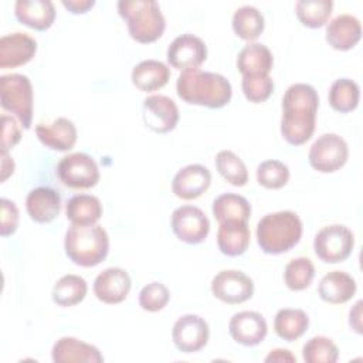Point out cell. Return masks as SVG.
Wrapping results in <instances>:
<instances>
[{
	"label": "cell",
	"mask_w": 363,
	"mask_h": 363,
	"mask_svg": "<svg viewBox=\"0 0 363 363\" xmlns=\"http://www.w3.org/2000/svg\"><path fill=\"white\" fill-rule=\"evenodd\" d=\"M362 303H363L362 301H357L349 312V325L359 335H362L363 332L362 330Z\"/></svg>",
	"instance_id": "obj_44"
},
{
	"label": "cell",
	"mask_w": 363,
	"mask_h": 363,
	"mask_svg": "<svg viewBox=\"0 0 363 363\" xmlns=\"http://www.w3.org/2000/svg\"><path fill=\"white\" fill-rule=\"evenodd\" d=\"M267 363L271 362H296V357L288 350V349H274L268 353V356L264 359Z\"/></svg>",
	"instance_id": "obj_45"
},
{
	"label": "cell",
	"mask_w": 363,
	"mask_h": 363,
	"mask_svg": "<svg viewBox=\"0 0 363 363\" xmlns=\"http://www.w3.org/2000/svg\"><path fill=\"white\" fill-rule=\"evenodd\" d=\"M241 88L244 96L254 104H259L267 101L274 92V81L269 74L259 75H244L241 81Z\"/></svg>",
	"instance_id": "obj_39"
},
{
	"label": "cell",
	"mask_w": 363,
	"mask_h": 363,
	"mask_svg": "<svg viewBox=\"0 0 363 363\" xmlns=\"http://www.w3.org/2000/svg\"><path fill=\"white\" fill-rule=\"evenodd\" d=\"M302 357L306 363H335L339 359V349L326 336H313L302 347Z\"/></svg>",
	"instance_id": "obj_37"
},
{
	"label": "cell",
	"mask_w": 363,
	"mask_h": 363,
	"mask_svg": "<svg viewBox=\"0 0 363 363\" xmlns=\"http://www.w3.org/2000/svg\"><path fill=\"white\" fill-rule=\"evenodd\" d=\"M176 91L184 102L210 109L225 106L233 95L231 84L225 77L199 68L182 71L176 81Z\"/></svg>",
	"instance_id": "obj_2"
},
{
	"label": "cell",
	"mask_w": 363,
	"mask_h": 363,
	"mask_svg": "<svg viewBox=\"0 0 363 363\" xmlns=\"http://www.w3.org/2000/svg\"><path fill=\"white\" fill-rule=\"evenodd\" d=\"M309 326V318L302 309L282 308L277 312L274 319L275 333L286 340L294 342L299 339Z\"/></svg>",
	"instance_id": "obj_30"
},
{
	"label": "cell",
	"mask_w": 363,
	"mask_h": 363,
	"mask_svg": "<svg viewBox=\"0 0 363 363\" xmlns=\"http://www.w3.org/2000/svg\"><path fill=\"white\" fill-rule=\"evenodd\" d=\"M354 247L353 233L343 224L320 228L313 240L316 257L326 264H337L350 257Z\"/></svg>",
	"instance_id": "obj_7"
},
{
	"label": "cell",
	"mask_w": 363,
	"mask_h": 363,
	"mask_svg": "<svg viewBox=\"0 0 363 363\" xmlns=\"http://www.w3.org/2000/svg\"><path fill=\"white\" fill-rule=\"evenodd\" d=\"M207 58L206 43L190 33L177 35L167 48V62L180 71L196 69Z\"/></svg>",
	"instance_id": "obj_13"
},
{
	"label": "cell",
	"mask_w": 363,
	"mask_h": 363,
	"mask_svg": "<svg viewBox=\"0 0 363 363\" xmlns=\"http://www.w3.org/2000/svg\"><path fill=\"white\" fill-rule=\"evenodd\" d=\"M274 57L269 48L261 43L247 44L237 55V69L244 75L269 74Z\"/></svg>",
	"instance_id": "obj_27"
},
{
	"label": "cell",
	"mask_w": 363,
	"mask_h": 363,
	"mask_svg": "<svg viewBox=\"0 0 363 363\" xmlns=\"http://www.w3.org/2000/svg\"><path fill=\"white\" fill-rule=\"evenodd\" d=\"M302 237V221L294 211L284 210L264 216L257 224V241L265 254L292 250Z\"/></svg>",
	"instance_id": "obj_3"
},
{
	"label": "cell",
	"mask_w": 363,
	"mask_h": 363,
	"mask_svg": "<svg viewBox=\"0 0 363 363\" xmlns=\"http://www.w3.org/2000/svg\"><path fill=\"white\" fill-rule=\"evenodd\" d=\"M88 292L86 281L75 274H68L61 277L52 286L51 298L58 306L68 308L84 301Z\"/></svg>",
	"instance_id": "obj_31"
},
{
	"label": "cell",
	"mask_w": 363,
	"mask_h": 363,
	"mask_svg": "<svg viewBox=\"0 0 363 363\" xmlns=\"http://www.w3.org/2000/svg\"><path fill=\"white\" fill-rule=\"evenodd\" d=\"M26 210L33 221L48 224L60 214V193L51 187H35L26 197Z\"/></svg>",
	"instance_id": "obj_20"
},
{
	"label": "cell",
	"mask_w": 363,
	"mask_h": 363,
	"mask_svg": "<svg viewBox=\"0 0 363 363\" xmlns=\"http://www.w3.org/2000/svg\"><path fill=\"white\" fill-rule=\"evenodd\" d=\"M315 277V267L312 261L306 257H298L291 259L285 265L284 281L291 291L306 289Z\"/></svg>",
	"instance_id": "obj_36"
},
{
	"label": "cell",
	"mask_w": 363,
	"mask_h": 363,
	"mask_svg": "<svg viewBox=\"0 0 363 363\" xmlns=\"http://www.w3.org/2000/svg\"><path fill=\"white\" fill-rule=\"evenodd\" d=\"M65 216L75 225L95 224L102 216V204L92 194H75L65 204Z\"/></svg>",
	"instance_id": "obj_28"
},
{
	"label": "cell",
	"mask_w": 363,
	"mask_h": 363,
	"mask_svg": "<svg viewBox=\"0 0 363 363\" xmlns=\"http://www.w3.org/2000/svg\"><path fill=\"white\" fill-rule=\"evenodd\" d=\"M14 172V162L13 157H10L7 153H1V182H6V179L13 174Z\"/></svg>",
	"instance_id": "obj_46"
},
{
	"label": "cell",
	"mask_w": 363,
	"mask_h": 363,
	"mask_svg": "<svg viewBox=\"0 0 363 363\" xmlns=\"http://www.w3.org/2000/svg\"><path fill=\"white\" fill-rule=\"evenodd\" d=\"M332 0H299L295 4L298 20L309 28L323 27L332 14Z\"/></svg>",
	"instance_id": "obj_34"
},
{
	"label": "cell",
	"mask_w": 363,
	"mask_h": 363,
	"mask_svg": "<svg viewBox=\"0 0 363 363\" xmlns=\"http://www.w3.org/2000/svg\"><path fill=\"white\" fill-rule=\"evenodd\" d=\"M289 180V169L284 162L269 159L264 160L257 167V182L269 190L284 187Z\"/></svg>",
	"instance_id": "obj_38"
},
{
	"label": "cell",
	"mask_w": 363,
	"mask_h": 363,
	"mask_svg": "<svg viewBox=\"0 0 363 363\" xmlns=\"http://www.w3.org/2000/svg\"><path fill=\"white\" fill-rule=\"evenodd\" d=\"M61 3L72 14H84L95 6L94 0H62Z\"/></svg>",
	"instance_id": "obj_43"
},
{
	"label": "cell",
	"mask_w": 363,
	"mask_h": 363,
	"mask_svg": "<svg viewBox=\"0 0 363 363\" xmlns=\"http://www.w3.org/2000/svg\"><path fill=\"white\" fill-rule=\"evenodd\" d=\"M35 135L45 147L58 152L71 150L77 142V128L72 121L64 116L57 118L51 125L38 123Z\"/></svg>",
	"instance_id": "obj_22"
},
{
	"label": "cell",
	"mask_w": 363,
	"mask_h": 363,
	"mask_svg": "<svg viewBox=\"0 0 363 363\" xmlns=\"http://www.w3.org/2000/svg\"><path fill=\"white\" fill-rule=\"evenodd\" d=\"M21 139L20 128L14 118L9 115L1 116V153H9Z\"/></svg>",
	"instance_id": "obj_42"
},
{
	"label": "cell",
	"mask_w": 363,
	"mask_h": 363,
	"mask_svg": "<svg viewBox=\"0 0 363 363\" xmlns=\"http://www.w3.org/2000/svg\"><path fill=\"white\" fill-rule=\"evenodd\" d=\"M362 37V26L357 17L352 14H339L326 26V41L337 51L353 48Z\"/></svg>",
	"instance_id": "obj_21"
},
{
	"label": "cell",
	"mask_w": 363,
	"mask_h": 363,
	"mask_svg": "<svg viewBox=\"0 0 363 363\" xmlns=\"http://www.w3.org/2000/svg\"><path fill=\"white\" fill-rule=\"evenodd\" d=\"M174 235L186 244H200L210 231V221L204 211L194 206H182L172 213L170 218Z\"/></svg>",
	"instance_id": "obj_10"
},
{
	"label": "cell",
	"mask_w": 363,
	"mask_h": 363,
	"mask_svg": "<svg viewBox=\"0 0 363 363\" xmlns=\"http://www.w3.org/2000/svg\"><path fill=\"white\" fill-rule=\"evenodd\" d=\"M230 336L242 346L259 345L268 332L267 320L255 311H241L231 316L228 322Z\"/></svg>",
	"instance_id": "obj_16"
},
{
	"label": "cell",
	"mask_w": 363,
	"mask_h": 363,
	"mask_svg": "<svg viewBox=\"0 0 363 363\" xmlns=\"http://www.w3.org/2000/svg\"><path fill=\"white\" fill-rule=\"evenodd\" d=\"M116 7L135 41L149 44L163 35L166 20L155 0H121Z\"/></svg>",
	"instance_id": "obj_5"
},
{
	"label": "cell",
	"mask_w": 363,
	"mask_h": 363,
	"mask_svg": "<svg viewBox=\"0 0 363 363\" xmlns=\"http://www.w3.org/2000/svg\"><path fill=\"white\" fill-rule=\"evenodd\" d=\"M37 52V41L27 33H11L0 38V68H16L27 64Z\"/></svg>",
	"instance_id": "obj_17"
},
{
	"label": "cell",
	"mask_w": 363,
	"mask_h": 363,
	"mask_svg": "<svg viewBox=\"0 0 363 363\" xmlns=\"http://www.w3.org/2000/svg\"><path fill=\"white\" fill-rule=\"evenodd\" d=\"M0 104L7 112L17 116L24 129L33 121V86L27 75L9 74L0 77Z\"/></svg>",
	"instance_id": "obj_6"
},
{
	"label": "cell",
	"mask_w": 363,
	"mask_h": 363,
	"mask_svg": "<svg viewBox=\"0 0 363 363\" xmlns=\"http://www.w3.org/2000/svg\"><path fill=\"white\" fill-rule=\"evenodd\" d=\"M213 214L220 223L224 221H247L251 216L248 200L235 193H224L213 201Z\"/></svg>",
	"instance_id": "obj_29"
},
{
	"label": "cell",
	"mask_w": 363,
	"mask_h": 363,
	"mask_svg": "<svg viewBox=\"0 0 363 363\" xmlns=\"http://www.w3.org/2000/svg\"><path fill=\"white\" fill-rule=\"evenodd\" d=\"M145 125L156 133L173 130L179 122V108L174 101L166 95H150L143 101Z\"/></svg>",
	"instance_id": "obj_14"
},
{
	"label": "cell",
	"mask_w": 363,
	"mask_h": 363,
	"mask_svg": "<svg viewBox=\"0 0 363 363\" xmlns=\"http://www.w3.org/2000/svg\"><path fill=\"white\" fill-rule=\"evenodd\" d=\"M357 285L353 277L343 271L328 272L319 282L318 294L328 303H345L356 294Z\"/></svg>",
	"instance_id": "obj_25"
},
{
	"label": "cell",
	"mask_w": 363,
	"mask_h": 363,
	"mask_svg": "<svg viewBox=\"0 0 363 363\" xmlns=\"http://www.w3.org/2000/svg\"><path fill=\"white\" fill-rule=\"evenodd\" d=\"M216 169L230 184L241 187L248 182V170L240 156L231 150H220L216 155Z\"/></svg>",
	"instance_id": "obj_35"
},
{
	"label": "cell",
	"mask_w": 363,
	"mask_h": 363,
	"mask_svg": "<svg viewBox=\"0 0 363 363\" xmlns=\"http://www.w3.org/2000/svg\"><path fill=\"white\" fill-rule=\"evenodd\" d=\"M231 24L237 37L245 41H254L264 31L265 20L257 7L241 6L234 11Z\"/></svg>",
	"instance_id": "obj_32"
},
{
	"label": "cell",
	"mask_w": 363,
	"mask_h": 363,
	"mask_svg": "<svg viewBox=\"0 0 363 363\" xmlns=\"http://www.w3.org/2000/svg\"><path fill=\"white\" fill-rule=\"evenodd\" d=\"M169 67L157 60L140 61L133 67L130 74L132 84L143 92H152L163 88L169 82Z\"/></svg>",
	"instance_id": "obj_26"
},
{
	"label": "cell",
	"mask_w": 363,
	"mask_h": 363,
	"mask_svg": "<svg viewBox=\"0 0 363 363\" xmlns=\"http://www.w3.org/2000/svg\"><path fill=\"white\" fill-rule=\"evenodd\" d=\"M211 292L221 302L237 305L252 298V279L238 269H223L211 279Z\"/></svg>",
	"instance_id": "obj_11"
},
{
	"label": "cell",
	"mask_w": 363,
	"mask_h": 363,
	"mask_svg": "<svg viewBox=\"0 0 363 363\" xmlns=\"http://www.w3.org/2000/svg\"><path fill=\"white\" fill-rule=\"evenodd\" d=\"M55 363H102L104 356L98 347L72 336L58 339L51 350Z\"/></svg>",
	"instance_id": "obj_19"
},
{
	"label": "cell",
	"mask_w": 363,
	"mask_h": 363,
	"mask_svg": "<svg viewBox=\"0 0 363 363\" xmlns=\"http://www.w3.org/2000/svg\"><path fill=\"white\" fill-rule=\"evenodd\" d=\"M349 157L346 140L336 133L320 135L308 153L309 164L320 173H333L345 166Z\"/></svg>",
	"instance_id": "obj_8"
},
{
	"label": "cell",
	"mask_w": 363,
	"mask_h": 363,
	"mask_svg": "<svg viewBox=\"0 0 363 363\" xmlns=\"http://www.w3.org/2000/svg\"><path fill=\"white\" fill-rule=\"evenodd\" d=\"M64 250L67 257L79 267H95L101 264L109 251V237L98 224L75 225L65 233Z\"/></svg>",
	"instance_id": "obj_4"
},
{
	"label": "cell",
	"mask_w": 363,
	"mask_h": 363,
	"mask_svg": "<svg viewBox=\"0 0 363 363\" xmlns=\"http://www.w3.org/2000/svg\"><path fill=\"white\" fill-rule=\"evenodd\" d=\"M58 179L71 189H91L99 182L96 162L86 153L64 156L57 166Z\"/></svg>",
	"instance_id": "obj_9"
},
{
	"label": "cell",
	"mask_w": 363,
	"mask_h": 363,
	"mask_svg": "<svg viewBox=\"0 0 363 363\" xmlns=\"http://www.w3.org/2000/svg\"><path fill=\"white\" fill-rule=\"evenodd\" d=\"M170 299V292L162 282H150L139 292V306L147 312L162 311Z\"/></svg>",
	"instance_id": "obj_40"
},
{
	"label": "cell",
	"mask_w": 363,
	"mask_h": 363,
	"mask_svg": "<svg viewBox=\"0 0 363 363\" xmlns=\"http://www.w3.org/2000/svg\"><path fill=\"white\" fill-rule=\"evenodd\" d=\"M14 14L21 24L37 31H45L55 20V7L50 0H17Z\"/></svg>",
	"instance_id": "obj_23"
},
{
	"label": "cell",
	"mask_w": 363,
	"mask_h": 363,
	"mask_svg": "<svg viewBox=\"0 0 363 363\" xmlns=\"http://www.w3.org/2000/svg\"><path fill=\"white\" fill-rule=\"evenodd\" d=\"M251 233L247 221L220 223L217 231L218 250L227 257L242 255L250 245Z\"/></svg>",
	"instance_id": "obj_24"
},
{
	"label": "cell",
	"mask_w": 363,
	"mask_h": 363,
	"mask_svg": "<svg viewBox=\"0 0 363 363\" xmlns=\"http://www.w3.org/2000/svg\"><path fill=\"white\" fill-rule=\"evenodd\" d=\"M132 286L129 274L118 267H111L99 272L94 281L95 296L108 305L121 303L126 299Z\"/></svg>",
	"instance_id": "obj_15"
},
{
	"label": "cell",
	"mask_w": 363,
	"mask_h": 363,
	"mask_svg": "<svg viewBox=\"0 0 363 363\" xmlns=\"http://www.w3.org/2000/svg\"><path fill=\"white\" fill-rule=\"evenodd\" d=\"M319 96L309 84H294L282 96L281 135L292 146L303 145L315 130Z\"/></svg>",
	"instance_id": "obj_1"
},
{
	"label": "cell",
	"mask_w": 363,
	"mask_h": 363,
	"mask_svg": "<svg viewBox=\"0 0 363 363\" xmlns=\"http://www.w3.org/2000/svg\"><path fill=\"white\" fill-rule=\"evenodd\" d=\"M1 225H0V234L3 237H9L16 233L18 227V208L14 201L9 199H1Z\"/></svg>",
	"instance_id": "obj_41"
},
{
	"label": "cell",
	"mask_w": 363,
	"mask_h": 363,
	"mask_svg": "<svg viewBox=\"0 0 363 363\" xmlns=\"http://www.w3.org/2000/svg\"><path fill=\"white\" fill-rule=\"evenodd\" d=\"M210 337L208 323L199 315L187 313L180 316L172 329L174 346L183 353H194L201 350Z\"/></svg>",
	"instance_id": "obj_12"
},
{
	"label": "cell",
	"mask_w": 363,
	"mask_h": 363,
	"mask_svg": "<svg viewBox=\"0 0 363 363\" xmlns=\"http://www.w3.org/2000/svg\"><path fill=\"white\" fill-rule=\"evenodd\" d=\"M328 98H329L330 106L335 111H337L340 113L352 112L359 105L360 89H359V85L353 79L339 78L330 85Z\"/></svg>",
	"instance_id": "obj_33"
},
{
	"label": "cell",
	"mask_w": 363,
	"mask_h": 363,
	"mask_svg": "<svg viewBox=\"0 0 363 363\" xmlns=\"http://www.w3.org/2000/svg\"><path fill=\"white\" fill-rule=\"evenodd\" d=\"M211 183L210 170L199 163L182 167L173 177L172 191L183 200H194L200 197Z\"/></svg>",
	"instance_id": "obj_18"
}]
</instances>
